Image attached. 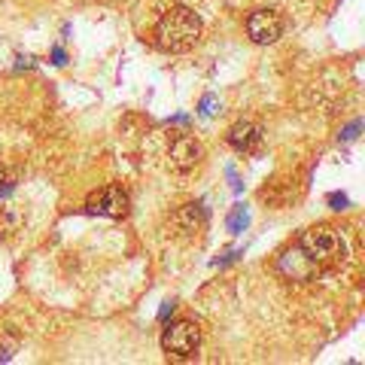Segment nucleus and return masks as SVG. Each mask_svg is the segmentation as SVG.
Instances as JSON below:
<instances>
[{
  "instance_id": "f257e3e1",
  "label": "nucleus",
  "mask_w": 365,
  "mask_h": 365,
  "mask_svg": "<svg viewBox=\"0 0 365 365\" xmlns=\"http://www.w3.org/2000/svg\"><path fill=\"white\" fill-rule=\"evenodd\" d=\"M201 40V19L186 6H174L155 25V46L162 52H189Z\"/></svg>"
},
{
  "instance_id": "f03ea898",
  "label": "nucleus",
  "mask_w": 365,
  "mask_h": 365,
  "mask_svg": "<svg viewBox=\"0 0 365 365\" xmlns=\"http://www.w3.org/2000/svg\"><path fill=\"white\" fill-rule=\"evenodd\" d=\"M299 247L311 256L319 268H335L347 259V241L338 228H329V225H317V228H307V232L299 237Z\"/></svg>"
},
{
  "instance_id": "7ed1b4c3",
  "label": "nucleus",
  "mask_w": 365,
  "mask_h": 365,
  "mask_svg": "<svg viewBox=\"0 0 365 365\" xmlns=\"http://www.w3.org/2000/svg\"><path fill=\"white\" fill-rule=\"evenodd\" d=\"M201 347V329L192 319H177L162 332V350L174 359H192Z\"/></svg>"
},
{
  "instance_id": "20e7f679",
  "label": "nucleus",
  "mask_w": 365,
  "mask_h": 365,
  "mask_svg": "<svg viewBox=\"0 0 365 365\" xmlns=\"http://www.w3.org/2000/svg\"><path fill=\"white\" fill-rule=\"evenodd\" d=\"M277 271L283 274L287 280H314L317 274H319V265L304 253V250L295 244L289 250H283V253L277 256Z\"/></svg>"
},
{
  "instance_id": "39448f33",
  "label": "nucleus",
  "mask_w": 365,
  "mask_h": 365,
  "mask_svg": "<svg viewBox=\"0 0 365 365\" xmlns=\"http://www.w3.org/2000/svg\"><path fill=\"white\" fill-rule=\"evenodd\" d=\"M88 210L110 216V220H122V216H128V210H131V198H128V192L119 186H104L88 198Z\"/></svg>"
},
{
  "instance_id": "423d86ee",
  "label": "nucleus",
  "mask_w": 365,
  "mask_h": 365,
  "mask_svg": "<svg viewBox=\"0 0 365 365\" xmlns=\"http://www.w3.org/2000/svg\"><path fill=\"white\" fill-rule=\"evenodd\" d=\"M280 34H283V19H280V13H274V9H256V13L247 19V37L259 46L277 43Z\"/></svg>"
},
{
  "instance_id": "0eeeda50",
  "label": "nucleus",
  "mask_w": 365,
  "mask_h": 365,
  "mask_svg": "<svg viewBox=\"0 0 365 365\" xmlns=\"http://www.w3.org/2000/svg\"><path fill=\"white\" fill-rule=\"evenodd\" d=\"M170 165H174L177 170H195L201 165V158H204V146L195 140V137H189V134H180L174 137V143H170Z\"/></svg>"
},
{
  "instance_id": "6e6552de",
  "label": "nucleus",
  "mask_w": 365,
  "mask_h": 365,
  "mask_svg": "<svg viewBox=\"0 0 365 365\" xmlns=\"http://www.w3.org/2000/svg\"><path fill=\"white\" fill-rule=\"evenodd\" d=\"M228 146L237 153H256L262 146V128L256 122H235L228 128Z\"/></svg>"
},
{
  "instance_id": "1a4fd4ad",
  "label": "nucleus",
  "mask_w": 365,
  "mask_h": 365,
  "mask_svg": "<svg viewBox=\"0 0 365 365\" xmlns=\"http://www.w3.org/2000/svg\"><path fill=\"white\" fill-rule=\"evenodd\" d=\"M174 222L182 235H198L204 225H207V207L204 204H186V207H180Z\"/></svg>"
},
{
  "instance_id": "9d476101",
  "label": "nucleus",
  "mask_w": 365,
  "mask_h": 365,
  "mask_svg": "<svg viewBox=\"0 0 365 365\" xmlns=\"http://www.w3.org/2000/svg\"><path fill=\"white\" fill-rule=\"evenodd\" d=\"M21 222H25V216H21L16 207H6L4 216H0V235H13V232H19Z\"/></svg>"
},
{
  "instance_id": "9b49d317",
  "label": "nucleus",
  "mask_w": 365,
  "mask_h": 365,
  "mask_svg": "<svg viewBox=\"0 0 365 365\" xmlns=\"http://www.w3.org/2000/svg\"><path fill=\"white\" fill-rule=\"evenodd\" d=\"M225 225H228V232H232V235H241L244 228L250 225V216H247V210H244V207H235L232 213H228Z\"/></svg>"
},
{
  "instance_id": "f8f14e48",
  "label": "nucleus",
  "mask_w": 365,
  "mask_h": 365,
  "mask_svg": "<svg viewBox=\"0 0 365 365\" xmlns=\"http://www.w3.org/2000/svg\"><path fill=\"white\" fill-rule=\"evenodd\" d=\"M213 107H216V98L213 95H204L201 104H198V113H201V116H213V113H216Z\"/></svg>"
},
{
  "instance_id": "ddd939ff",
  "label": "nucleus",
  "mask_w": 365,
  "mask_h": 365,
  "mask_svg": "<svg viewBox=\"0 0 365 365\" xmlns=\"http://www.w3.org/2000/svg\"><path fill=\"white\" fill-rule=\"evenodd\" d=\"M329 204H332L335 210H347V195H338V192H332V195H329Z\"/></svg>"
},
{
  "instance_id": "4468645a",
  "label": "nucleus",
  "mask_w": 365,
  "mask_h": 365,
  "mask_svg": "<svg viewBox=\"0 0 365 365\" xmlns=\"http://www.w3.org/2000/svg\"><path fill=\"white\" fill-rule=\"evenodd\" d=\"M52 58H55V64H67V55H64V49H61V46H58V49L52 52Z\"/></svg>"
},
{
  "instance_id": "2eb2a0df",
  "label": "nucleus",
  "mask_w": 365,
  "mask_h": 365,
  "mask_svg": "<svg viewBox=\"0 0 365 365\" xmlns=\"http://www.w3.org/2000/svg\"><path fill=\"white\" fill-rule=\"evenodd\" d=\"M4 182H6V168L0 165V186H4Z\"/></svg>"
}]
</instances>
